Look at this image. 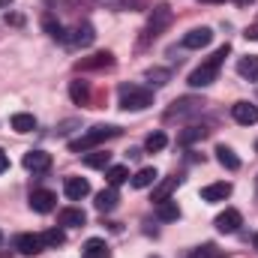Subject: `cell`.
<instances>
[{
	"instance_id": "obj_1",
	"label": "cell",
	"mask_w": 258,
	"mask_h": 258,
	"mask_svg": "<svg viewBox=\"0 0 258 258\" xmlns=\"http://www.w3.org/2000/svg\"><path fill=\"white\" fill-rule=\"evenodd\" d=\"M225 54H228V45L216 48L207 60H201V66H195L192 75H189V87H207V84H213V81H216V75H219V69H222Z\"/></svg>"
},
{
	"instance_id": "obj_2",
	"label": "cell",
	"mask_w": 258,
	"mask_h": 258,
	"mask_svg": "<svg viewBox=\"0 0 258 258\" xmlns=\"http://www.w3.org/2000/svg\"><path fill=\"white\" fill-rule=\"evenodd\" d=\"M117 99H120L123 111H144V108L153 105V93L147 87H141V84H120Z\"/></svg>"
},
{
	"instance_id": "obj_3",
	"label": "cell",
	"mask_w": 258,
	"mask_h": 258,
	"mask_svg": "<svg viewBox=\"0 0 258 258\" xmlns=\"http://www.w3.org/2000/svg\"><path fill=\"white\" fill-rule=\"evenodd\" d=\"M117 135H120V126H90L84 135H78L75 141H69V150L72 153H87L96 144H102L108 138H117Z\"/></svg>"
},
{
	"instance_id": "obj_4",
	"label": "cell",
	"mask_w": 258,
	"mask_h": 258,
	"mask_svg": "<svg viewBox=\"0 0 258 258\" xmlns=\"http://www.w3.org/2000/svg\"><path fill=\"white\" fill-rule=\"evenodd\" d=\"M171 6H165V3H159V6H153V12H150V21H147V30H144V42L147 39H156L168 24H171Z\"/></svg>"
},
{
	"instance_id": "obj_5",
	"label": "cell",
	"mask_w": 258,
	"mask_h": 258,
	"mask_svg": "<svg viewBox=\"0 0 258 258\" xmlns=\"http://www.w3.org/2000/svg\"><path fill=\"white\" fill-rule=\"evenodd\" d=\"M93 39H96V30H93L90 21L75 24V27H72V36H66V42H69L72 48H87V45H93Z\"/></svg>"
},
{
	"instance_id": "obj_6",
	"label": "cell",
	"mask_w": 258,
	"mask_h": 258,
	"mask_svg": "<svg viewBox=\"0 0 258 258\" xmlns=\"http://www.w3.org/2000/svg\"><path fill=\"white\" fill-rule=\"evenodd\" d=\"M210 42H213V30H210V27H195V30H189V33L180 39V45L189 48V51H195V48H207Z\"/></svg>"
},
{
	"instance_id": "obj_7",
	"label": "cell",
	"mask_w": 258,
	"mask_h": 258,
	"mask_svg": "<svg viewBox=\"0 0 258 258\" xmlns=\"http://www.w3.org/2000/svg\"><path fill=\"white\" fill-rule=\"evenodd\" d=\"M222 234H234L240 225H243V216H240V210H234V207H228V210H222L219 216H216V222H213Z\"/></svg>"
},
{
	"instance_id": "obj_8",
	"label": "cell",
	"mask_w": 258,
	"mask_h": 258,
	"mask_svg": "<svg viewBox=\"0 0 258 258\" xmlns=\"http://www.w3.org/2000/svg\"><path fill=\"white\" fill-rule=\"evenodd\" d=\"M231 117L240 126H255L258 123V105H252V102H234L231 105Z\"/></svg>"
},
{
	"instance_id": "obj_9",
	"label": "cell",
	"mask_w": 258,
	"mask_h": 258,
	"mask_svg": "<svg viewBox=\"0 0 258 258\" xmlns=\"http://www.w3.org/2000/svg\"><path fill=\"white\" fill-rule=\"evenodd\" d=\"M15 249L21 252V255H39L42 249H45V243H42V234H18L15 237Z\"/></svg>"
},
{
	"instance_id": "obj_10",
	"label": "cell",
	"mask_w": 258,
	"mask_h": 258,
	"mask_svg": "<svg viewBox=\"0 0 258 258\" xmlns=\"http://www.w3.org/2000/svg\"><path fill=\"white\" fill-rule=\"evenodd\" d=\"M30 207L36 213H51L57 207V195L51 192V189H33L30 192Z\"/></svg>"
},
{
	"instance_id": "obj_11",
	"label": "cell",
	"mask_w": 258,
	"mask_h": 258,
	"mask_svg": "<svg viewBox=\"0 0 258 258\" xmlns=\"http://www.w3.org/2000/svg\"><path fill=\"white\" fill-rule=\"evenodd\" d=\"M63 192H66L69 201H81V198L90 195V183H87L84 177H66L63 180Z\"/></svg>"
},
{
	"instance_id": "obj_12",
	"label": "cell",
	"mask_w": 258,
	"mask_h": 258,
	"mask_svg": "<svg viewBox=\"0 0 258 258\" xmlns=\"http://www.w3.org/2000/svg\"><path fill=\"white\" fill-rule=\"evenodd\" d=\"M24 168H27V171H48V168H51V153H45V150H30V153H24Z\"/></svg>"
},
{
	"instance_id": "obj_13",
	"label": "cell",
	"mask_w": 258,
	"mask_h": 258,
	"mask_svg": "<svg viewBox=\"0 0 258 258\" xmlns=\"http://www.w3.org/2000/svg\"><path fill=\"white\" fill-rule=\"evenodd\" d=\"M201 108V102L192 99V96H186V99H177L174 102V108H168L165 111V120H174V117H186V114H195Z\"/></svg>"
},
{
	"instance_id": "obj_14",
	"label": "cell",
	"mask_w": 258,
	"mask_h": 258,
	"mask_svg": "<svg viewBox=\"0 0 258 258\" xmlns=\"http://www.w3.org/2000/svg\"><path fill=\"white\" fill-rule=\"evenodd\" d=\"M159 180V171L153 168V165H144V168H138L135 174H132V186L135 189H147V186H153Z\"/></svg>"
},
{
	"instance_id": "obj_15",
	"label": "cell",
	"mask_w": 258,
	"mask_h": 258,
	"mask_svg": "<svg viewBox=\"0 0 258 258\" xmlns=\"http://www.w3.org/2000/svg\"><path fill=\"white\" fill-rule=\"evenodd\" d=\"M84 222H87V213L81 207H63L60 210V225H66V228H81Z\"/></svg>"
},
{
	"instance_id": "obj_16",
	"label": "cell",
	"mask_w": 258,
	"mask_h": 258,
	"mask_svg": "<svg viewBox=\"0 0 258 258\" xmlns=\"http://www.w3.org/2000/svg\"><path fill=\"white\" fill-rule=\"evenodd\" d=\"M114 63V54L111 51H99V54H93V57H81L78 60V69H105V66Z\"/></svg>"
},
{
	"instance_id": "obj_17",
	"label": "cell",
	"mask_w": 258,
	"mask_h": 258,
	"mask_svg": "<svg viewBox=\"0 0 258 258\" xmlns=\"http://www.w3.org/2000/svg\"><path fill=\"white\" fill-rule=\"evenodd\" d=\"M117 201H120V195H117V186H108V189L96 192V210L108 213V210H114V207H117Z\"/></svg>"
},
{
	"instance_id": "obj_18",
	"label": "cell",
	"mask_w": 258,
	"mask_h": 258,
	"mask_svg": "<svg viewBox=\"0 0 258 258\" xmlns=\"http://www.w3.org/2000/svg\"><path fill=\"white\" fill-rule=\"evenodd\" d=\"M231 195V183H210L201 189V201H225Z\"/></svg>"
},
{
	"instance_id": "obj_19",
	"label": "cell",
	"mask_w": 258,
	"mask_h": 258,
	"mask_svg": "<svg viewBox=\"0 0 258 258\" xmlns=\"http://www.w3.org/2000/svg\"><path fill=\"white\" fill-rule=\"evenodd\" d=\"M81 258H111V252H108L105 240H99V237H90V240L84 243V249H81Z\"/></svg>"
},
{
	"instance_id": "obj_20",
	"label": "cell",
	"mask_w": 258,
	"mask_h": 258,
	"mask_svg": "<svg viewBox=\"0 0 258 258\" xmlns=\"http://www.w3.org/2000/svg\"><path fill=\"white\" fill-rule=\"evenodd\" d=\"M177 183H180V177H168V180H162L159 186L153 183L156 189H153V198H150V201H153V204H162V201H168V198H171V192L177 189Z\"/></svg>"
},
{
	"instance_id": "obj_21",
	"label": "cell",
	"mask_w": 258,
	"mask_h": 258,
	"mask_svg": "<svg viewBox=\"0 0 258 258\" xmlns=\"http://www.w3.org/2000/svg\"><path fill=\"white\" fill-rule=\"evenodd\" d=\"M216 159H219V165H222V168H228V171H237V168H240L237 153H234L231 147H225V144H219V147H216Z\"/></svg>"
},
{
	"instance_id": "obj_22",
	"label": "cell",
	"mask_w": 258,
	"mask_h": 258,
	"mask_svg": "<svg viewBox=\"0 0 258 258\" xmlns=\"http://www.w3.org/2000/svg\"><path fill=\"white\" fill-rule=\"evenodd\" d=\"M237 72H240L246 81H258V54L240 57V60H237Z\"/></svg>"
},
{
	"instance_id": "obj_23",
	"label": "cell",
	"mask_w": 258,
	"mask_h": 258,
	"mask_svg": "<svg viewBox=\"0 0 258 258\" xmlns=\"http://www.w3.org/2000/svg\"><path fill=\"white\" fill-rule=\"evenodd\" d=\"M156 216L162 219V222H174V219H180V207H177V201H162V204H156Z\"/></svg>"
},
{
	"instance_id": "obj_24",
	"label": "cell",
	"mask_w": 258,
	"mask_h": 258,
	"mask_svg": "<svg viewBox=\"0 0 258 258\" xmlns=\"http://www.w3.org/2000/svg\"><path fill=\"white\" fill-rule=\"evenodd\" d=\"M69 96H72V102L87 105V102H90V87H87V81H72V84H69Z\"/></svg>"
},
{
	"instance_id": "obj_25",
	"label": "cell",
	"mask_w": 258,
	"mask_h": 258,
	"mask_svg": "<svg viewBox=\"0 0 258 258\" xmlns=\"http://www.w3.org/2000/svg\"><path fill=\"white\" fill-rule=\"evenodd\" d=\"M84 165H87V168H108V165H111V153H105V150L84 153Z\"/></svg>"
},
{
	"instance_id": "obj_26",
	"label": "cell",
	"mask_w": 258,
	"mask_h": 258,
	"mask_svg": "<svg viewBox=\"0 0 258 258\" xmlns=\"http://www.w3.org/2000/svg\"><path fill=\"white\" fill-rule=\"evenodd\" d=\"M12 129L15 132H33L36 129V117L27 114V111H18V114H12Z\"/></svg>"
},
{
	"instance_id": "obj_27",
	"label": "cell",
	"mask_w": 258,
	"mask_h": 258,
	"mask_svg": "<svg viewBox=\"0 0 258 258\" xmlns=\"http://www.w3.org/2000/svg\"><path fill=\"white\" fill-rule=\"evenodd\" d=\"M105 177H108V186H120L129 180V168L126 165H108L105 168Z\"/></svg>"
},
{
	"instance_id": "obj_28",
	"label": "cell",
	"mask_w": 258,
	"mask_h": 258,
	"mask_svg": "<svg viewBox=\"0 0 258 258\" xmlns=\"http://www.w3.org/2000/svg\"><path fill=\"white\" fill-rule=\"evenodd\" d=\"M42 243H45V249H57L66 243V234L60 228H48V231H42Z\"/></svg>"
},
{
	"instance_id": "obj_29",
	"label": "cell",
	"mask_w": 258,
	"mask_h": 258,
	"mask_svg": "<svg viewBox=\"0 0 258 258\" xmlns=\"http://www.w3.org/2000/svg\"><path fill=\"white\" fill-rule=\"evenodd\" d=\"M201 138H207V129L204 126H186L180 135H177L180 144H195V141H201Z\"/></svg>"
},
{
	"instance_id": "obj_30",
	"label": "cell",
	"mask_w": 258,
	"mask_h": 258,
	"mask_svg": "<svg viewBox=\"0 0 258 258\" xmlns=\"http://www.w3.org/2000/svg\"><path fill=\"white\" fill-rule=\"evenodd\" d=\"M165 144H168V135H165V132H150L147 141H144V150L159 153V150H165Z\"/></svg>"
},
{
	"instance_id": "obj_31",
	"label": "cell",
	"mask_w": 258,
	"mask_h": 258,
	"mask_svg": "<svg viewBox=\"0 0 258 258\" xmlns=\"http://www.w3.org/2000/svg\"><path fill=\"white\" fill-rule=\"evenodd\" d=\"M42 24H45V30H48V36H51V39L66 42V30H63V24H60V21H54L51 15H45V18H42Z\"/></svg>"
},
{
	"instance_id": "obj_32",
	"label": "cell",
	"mask_w": 258,
	"mask_h": 258,
	"mask_svg": "<svg viewBox=\"0 0 258 258\" xmlns=\"http://www.w3.org/2000/svg\"><path fill=\"white\" fill-rule=\"evenodd\" d=\"M195 258H222V252H216V246H213V243H204V246L195 252Z\"/></svg>"
},
{
	"instance_id": "obj_33",
	"label": "cell",
	"mask_w": 258,
	"mask_h": 258,
	"mask_svg": "<svg viewBox=\"0 0 258 258\" xmlns=\"http://www.w3.org/2000/svg\"><path fill=\"white\" fill-rule=\"evenodd\" d=\"M147 6V0H120L117 3V9H144Z\"/></svg>"
},
{
	"instance_id": "obj_34",
	"label": "cell",
	"mask_w": 258,
	"mask_h": 258,
	"mask_svg": "<svg viewBox=\"0 0 258 258\" xmlns=\"http://www.w3.org/2000/svg\"><path fill=\"white\" fill-rule=\"evenodd\" d=\"M147 78H156L153 84H165V78H168V72H162V69H150V72H147Z\"/></svg>"
},
{
	"instance_id": "obj_35",
	"label": "cell",
	"mask_w": 258,
	"mask_h": 258,
	"mask_svg": "<svg viewBox=\"0 0 258 258\" xmlns=\"http://www.w3.org/2000/svg\"><path fill=\"white\" fill-rule=\"evenodd\" d=\"M3 171H9V156L0 150V174H3Z\"/></svg>"
},
{
	"instance_id": "obj_36",
	"label": "cell",
	"mask_w": 258,
	"mask_h": 258,
	"mask_svg": "<svg viewBox=\"0 0 258 258\" xmlns=\"http://www.w3.org/2000/svg\"><path fill=\"white\" fill-rule=\"evenodd\" d=\"M246 39H258V27H249L246 30Z\"/></svg>"
},
{
	"instance_id": "obj_37",
	"label": "cell",
	"mask_w": 258,
	"mask_h": 258,
	"mask_svg": "<svg viewBox=\"0 0 258 258\" xmlns=\"http://www.w3.org/2000/svg\"><path fill=\"white\" fill-rule=\"evenodd\" d=\"M234 3H237V6H252L255 0H234Z\"/></svg>"
},
{
	"instance_id": "obj_38",
	"label": "cell",
	"mask_w": 258,
	"mask_h": 258,
	"mask_svg": "<svg viewBox=\"0 0 258 258\" xmlns=\"http://www.w3.org/2000/svg\"><path fill=\"white\" fill-rule=\"evenodd\" d=\"M9 3H12V0H0V9H9Z\"/></svg>"
},
{
	"instance_id": "obj_39",
	"label": "cell",
	"mask_w": 258,
	"mask_h": 258,
	"mask_svg": "<svg viewBox=\"0 0 258 258\" xmlns=\"http://www.w3.org/2000/svg\"><path fill=\"white\" fill-rule=\"evenodd\" d=\"M201 3H225V0H201Z\"/></svg>"
},
{
	"instance_id": "obj_40",
	"label": "cell",
	"mask_w": 258,
	"mask_h": 258,
	"mask_svg": "<svg viewBox=\"0 0 258 258\" xmlns=\"http://www.w3.org/2000/svg\"><path fill=\"white\" fill-rule=\"evenodd\" d=\"M252 246H255V249H258V234H255V237H252Z\"/></svg>"
},
{
	"instance_id": "obj_41",
	"label": "cell",
	"mask_w": 258,
	"mask_h": 258,
	"mask_svg": "<svg viewBox=\"0 0 258 258\" xmlns=\"http://www.w3.org/2000/svg\"><path fill=\"white\" fill-rule=\"evenodd\" d=\"M0 240H3V234H0Z\"/></svg>"
},
{
	"instance_id": "obj_42",
	"label": "cell",
	"mask_w": 258,
	"mask_h": 258,
	"mask_svg": "<svg viewBox=\"0 0 258 258\" xmlns=\"http://www.w3.org/2000/svg\"><path fill=\"white\" fill-rule=\"evenodd\" d=\"M255 150H258V144H255Z\"/></svg>"
},
{
	"instance_id": "obj_43",
	"label": "cell",
	"mask_w": 258,
	"mask_h": 258,
	"mask_svg": "<svg viewBox=\"0 0 258 258\" xmlns=\"http://www.w3.org/2000/svg\"><path fill=\"white\" fill-rule=\"evenodd\" d=\"M153 258H159V255H153Z\"/></svg>"
},
{
	"instance_id": "obj_44",
	"label": "cell",
	"mask_w": 258,
	"mask_h": 258,
	"mask_svg": "<svg viewBox=\"0 0 258 258\" xmlns=\"http://www.w3.org/2000/svg\"><path fill=\"white\" fill-rule=\"evenodd\" d=\"M255 195H258V192H255Z\"/></svg>"
}]
</instances>
